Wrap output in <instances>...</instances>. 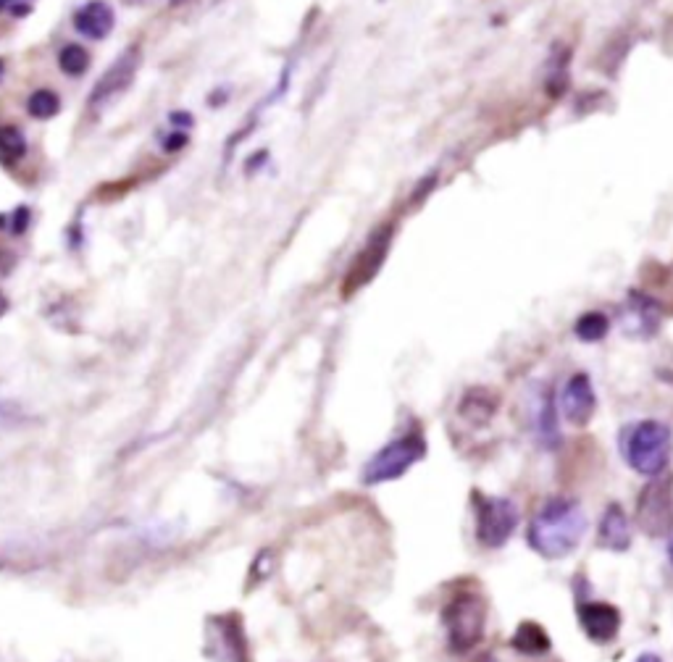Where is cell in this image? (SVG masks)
Segmentation results:
<instances>
[{
    "mask_svg": "<svg viewBox=\"0 0 673 662\" xmlns=\"http://www.w3.org/2000/svg\"><path fill=\"white\" fill-rule=\"evenodd\" d=\"M587 513L579 500L571 497H547L526 529V544L542 560L558 563L579 550L587 534Z\"/></svg>",
    "mask_w": 673,
    "mask_h": 662,
    "instance_id": "obj_1",
    "label": "cell"
},
{
    "mask_svg": "<svg viewBox=\"0 0 673 662\" xmlns=\"http://www.w3.org/2000/svg\"><path fill=\"white\" fill-rule=\"evenodd\" d=\"M621 455L626 465L639 476L655 479L666 473L673 455V431L658 418H642L621 431Z\"/></svg>",
    "mask_w": 673,
    "mask_h": 662,
    "instance_id": "obj_2",
    "label": "cell"
},
{
    "mask_svg": "<svg viewBox=\"0 0 673 662\" xmlns=\"http://www.w3.org/2000/svg\"><path fill=\"white\" fill-rule=\"evenodd\" d=\"M445 644L453 655H468L487 634V599L476 589H461L442 607Z\"/></svg>",
    "mask_w": 673,
    "mask_h": 662,
    "instance_id": "obj_3",
    "label": "cell"
},
{
    "mask_svg": "<svg viewBox=\"0 0 673 662\" xmlns=\"http://www.w3.org/2000/svg\"><path fill=\"white\" fill-rule=\"evenodd\" d=\"M426 455V439L421 431H408L403 437L392 439L376 452L369 463L363 465V484H387V481L403 479L413 465L421 463Z\"/></svg>",
    "mask_w": 673,
    "mask_h": 662,
    "instance_id": "obj_4",
    "label": "cell"
},
{
    "mask_svg": "<svg viewBox=\"0 0 673 662\" xmlns=\"http://www.w3.org/2000/svg\"><path fill=\"white\" fill-rule=\"evenodd\" d=\"M474 526H476V542L487 547V550H500L511 542L516 534L521 513L518 505L508 497H492V494L474 492Z\"/></svg>",
    "mask_w": 673,
    "mask_h": 662,
    "instance_id": "obj_5",
    "label": "cell"
},
{
    "mask_svg": "<svg viewBox=\"0 0 673 662\" xmlns=\"http://www.w3.org/2000/svg\"><path fill=\"white\" fill-rule=\"evenodd\" d=\"M634 523L642 534L652 539H666L673 536V476L660 473L647 481V486L639 492L637 508H634Z\"/></svg>",
    "mask_w": 673,
    "mask_h": 662,
    "instance_id": "obj_6",
    "label": "cell"
},
{
    "mask_svg": "<svg viewBox=\"0 0 673 662\" xmlns=\"http://www.w3.org/2000/svg\"><path fill=\"white\" fill-rule=\"evenodd\" d=\"M618 324L629 339H652L663 326V308L655 297L631 289L618 310Z\"/></svg>",
    "mask_w": 673,
    "mask_h": 662,
    "instance_id": "obj_7",
    "label": "cell"
},
{
    "mask_svg": "<svg viewBox=\"0 0 673 662\" xmlns=\"http://www.w3.org/2000/svg\"><path fill=\"white\" fill-rule=\"evenodd\" d=\"M390 245H392V226L376 229L374 237L366 242V247H363L361 253L355 255L353 266L348 268V276H345V282H342V295L345 297L355 295L358 289L366 287V284L379 274V268H382L384 261H387Z\"/></svg>",
    "mask_w": 673,
    "mask_h": 662,
    "instance_id": "obj_8",
    "label": "cell"
},
{
    "mask_svg": "<svg viewBox=\"0 0 673 662\" xmlns=\"http://www.w3.org/2000/svg\"><path fill=\"white\" fill-rule=\"evenodd\" d=\"M597 408V395L595 384L589 379V374L579 371L571 379L563 384L558 395V413L563 416V421H568L576 429H584L592 416H595Z\"/></svg>",
    "mask_w": 673,
    "mask_h": 662,
    "instance_id": "obj_9",
    "label": "cell"
},
{
    "mask_svg": "<svg viewBox=\"0 0 673 662\" xmlns=\"http://www.w3.org/2000/svg\"><path fill=\"white\" fill-rule=\"evenodd\" d=\"M137 69H140V48H137V45H129V48L116 58L114 64L108 66L106 74L95 82L93 92H90V108L100 111L106 103L119 98L121 92L132 85Z\"/></svg>",
    "mask_w": 673,
    "mask_h": 662,
    "instance_id": "obj_10",
    "label": "cell"
},
{
    "mask_svg": "<svg viewBox=\"0 0 673 662\" xmlns=\"http://www.w3.org/2000/svg\"><path fill=\"white\" fill-rule=\"evenodd\" d=\"M576 618L592 644H610L616 641L618 631H621V610L610 602H600V599H581L576 605Z\"/></svg>",
    "mask_w": 673,
    "mask_h": 662,
    "instance_id": "obj_11",
    "label": "cell"
},
{
    "mask_svg": "<svg viewBox=\"0 0 673 662\" xmlns=\"http://www.w3.org/2000/svg\"><path fill=\"white\" fill-rule=\"evenodd\" d=\"M597 544L610 552H626L631 547V518L621 502H610L600 515Z\"/></svg>",
    "mask_w": 673,
    "mask_h": 662,
    "instance_id": "obj_12",
    "label": "cell"
},
{
    "mask_svg": "<svg viewBox=\"0 0 673 662\" xmlns=\"http://www.w3.org/2000/svg\"><path fill=\"white\" fill-rule=\"evenodd\" d=\"M497 408H500V397L492 389L471 387L458 402V418L468 423L471 429H482L495 418Z\"/></svg>",
    "mask_w": 673,
    "mask_h": 662,
    "instance_id": "obj_13",
    "label": "cell"
},
{
    "mask_svg": "<svg viewBox=\"0 0 673 662\" xmlns=\"http://www.w3.org/2000/svg\"><path fill=\"white\" fill-rule=\"evenodd\" d=\"M116 16L114 8L108 6L106 0H90L74 14V29L79 35L90 37V40H103L114 32Z\"/></svg>",
    "mask_w": 673,
    "mask_h": 662,
    "instance_id": "obj_14",
    "label": "cell"
},
{
    "mask_svg": "<svg viewBox=\"0 0 673 662\" xmlns=\"http://www.w3.org/2000/svg\"><path fill=\"white\" fill-rule=\"evenodd\" d=\"M534 434L537 442L545 450H558L560 429H558V400L553 397V389H542L537 408H534Z\"/></svg>",
    "mask_w": 673,
    "mask_h": 662,
    "instance_id": "obj_15",
    "label": "cell"
},
{
    "mask_svg": "<svg viewBox=\"0 0 673 662\" xmlns=\"http://www.w3.org/2000/svg\"><path fill=\"white\" fill-rule=\"evenodd\" d=\"M511 649H516L518 655L526 657H542L553 649V639L545 628L539 626L537 620H524L518 623V628L511 636Z\"/></svg>",
    "mask_w": 673,
    "mask_h": 662,
    "instance_id": "obj_16",
    "label": "cell"
},
{
    "mask_svg": "<svg viewBox=\"0 0 673 662\" xmlns=\"http://www.w3.org/2000/svg\"><path fill=\"white\" fill-rule=\"evenodd\" d=\"M216 644H224L221 649L219 662H240L242 657V634L240 628L229 623L227 618L219 620V626L211 628V634H208V647H216Z\"/></svg>",
    "mask_w": 673,
    "mask_h": 662,
    "instance_id": "obj_17",
    "label": "cell"
},
{
    "mask_svg": "<svg viewBox=\"0 0 673 662\" xmlns=\"http://www.w3.org/2000/svg\"><path fill=\"white\" fill-rule=\"evenodd\" d=\"M608 331H610V318L605 316L603 310H589V313L576 318L574 324V337L579 339V342H600V339H605Z\"/></svg>",
    "mask_w": 673,
    "mask_h": 662,
    "instance_id": "obj_18",
    "label": "cell"
},
{
    "mask_svg": "<svg viewBox=\"0 0 673 662\" xmlns=\"http://www.w3.org/2000/svg\"><path fill=\"white\" fill-rule=\"evenodd\" d=\"M568 64H571V50L563 48V45H555V50L547 58V90L558 95L566 85V74H568Z\"/></svg>",
    "mask_w": 673,
    "mask_h": 662,
    "instance_id": "obj_19",
    "label": "cell"
},
{
    "mask_svg": "<svg viewBox=\"0 0 673 662\" xmlns=\"http://www.w3.org/2000/svg\"><path fill=\"white\" fill-rule=\"evenodd\" d=\"M27 153V137L19 127H0V161L16 163Z\"/></svg>",
    "mask_w": 673,
    "mask_h": 662,
    "instance_id": "obj_20",
    "label": "cell"
},
{
    "mask_svg": "<svg viewBox=\"0 0 673 662\" xmlns=\"http://www.w3.org/2000/svg\"><path fill=\"white\" fill-rule=\"evenodd\" d=\"M27 111H29V116H32V119H40V121L53 119V116L61 111V100H58L56 92L37 90V92H32V95H29Z\"/></svg>",
    "mask_w": 673,
    "mask_h": 662,
    "instance_id": "obj_21",
    "label": "cell"
},
{
    "mask_svg": "<svg viewBox=\"0 0 673 662\" xmlns=\"http://www.w3.org/2000/svg\"><path fill=\"white\" fill-rule=\"evenodd\" d=\"M58 66H61V71L69 74V77H82L87 71V66H90V56H87V50L82 48V45L71 43L58 53Z\"/></svg>",
    "mask_w": 673,
    "mask_h": 662,
    "instance_id": "obj_22",
    "label": "cell"
},
{
    "mask_svg": "<svg viewBox=\"0 0 673 662\" xmlns=\"http://www.w3.org/2000/svg\"><path fill=\"white\" fill-rule=\"evenodd\" d=\"M32 6H35V0H0V11L16 16V19H24L32 11Z\"/></svg>",
    "mask_w": 673,
    "mask_h": 662,
    "instance_id": "obj_23",
    "label": "cell"
},
{
    "mask_svg": "<svg viewBox=\"0 0 673 662\" xmlns=\"http://www.w3.org/2000/svg\"><path fill=\"white\" fill-rule=\"evenodd\" d=\"M24 416L11 405H0V434L8 429H16V426H22Z\"/></svg>",
    "mask_w": 673,
    "mask_h": 662,
    "instance_id": "obj_24",
    "label": "cell"
},
{
    "mask_svg": "<svg viewBox=\"0 0 673 662\" xmlns=\"http://www.w3.org/2000/svg\"><path fill=\"white\" fill-rule=\"evenodd\" d=\"M185 145H187V134H182V132L169 134V137L163 140V148L166 150H179V148H185Z\"/></svg>",
    "mask_w": 673,
    "mask_h": 662,
    "instance_id": "obj_25",
    "label": "cell"
},
{
    "mask_svg": "<svg viewBox=\"0 0 673 662\" xmlns=\"http://www.w3.org/2000/svg\"><path fill=\"white\" fill-rule=\"evenodd\" d=\"M634 662H663V657H660L658 652H642Z\"/></svg>",
    "mask_w": 673,
    "mask_h": 662,
    "instance_id": "obj_26",
    "label": "cell"
},
{
    "mask_svg": "<svg viewBox=\"0 0 673 662\" xmlns=\"http://www.w3.org/2000/svg\"><path fill=\"white\" fill-rule=\"evenodd\" d=\"M666 555H668V560H671V565H673V536H668V547H666Z\"/></svg>",
    "mask_w": 673,
    "mask_h": 662,
    "instance_id": "obj_27",
    "label": "cell"
},
{
    "mask_svg": "<svg viewBox=\"0 0 673 662\" xmlns=\"http://www.w3.org/2000/svg\"><path fill=\"white\" fill-rule=\"evenodd\" d=\"M3 79H6V64L0 61V82H3Z\"/></svg>",
    "mask_w": 673,
    "mask_h": 662,
    "instance_id": "obj_28",
    "label": "cell"
}]
</instances>
